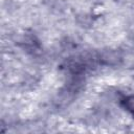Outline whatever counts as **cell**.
<instances>
[{
    "mask_svg": "<svg viewBox=\"0 0 134 134\" xmlns=\"http://www.w3.org/2000/svg\"><path fill=\"white\" fill-rule=\"evenodd\" d=\"M125 108L134 115V95H129L124 100Z\"/></svg>",
    "mask_w": 134,
    "mask_h": 134,
    "instance_id": "1",
    "label": "cell"
}]
</instances>
